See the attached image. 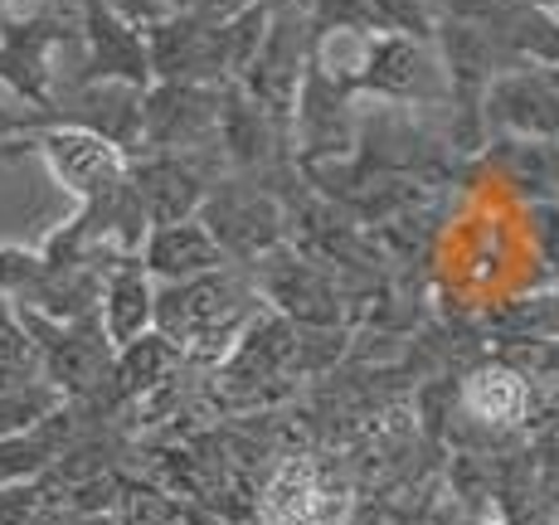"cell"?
<instances>
[{
	"instance_id": "1",
	"label": "cell",
	"mask_w": 559,
	"mask_h": 525,
	"mask_svg": "<svg viewBox=\"0 0 559 525\" xmlns=\"http://www.w3.org/2000/svg\"><path fill=\"white\" fill-rule=\"evenodd\" d=\"M263 297L243 267H214L186 283H156V326L186 366H219L263 317Z\"/></svg>"
},
{
	"instance_id": "2",
	"label": "cell",
	"mask_w": 559,
	"mask_h": 525,
	"mask_svg": "<svg viewBox=\"0 0 559 525\" xmlns=\"http://www.w3.org/2000/svg\"><path fill=\"white\" fill-rule=\"evenodd\" d=\"M249 283L258 287L263 307L273 317L293 321L302 331H341L350 317L346 307V287L336 283L331 267H321L317 259H307L293 243H277L273 253H263L258 263L243 267Z\"/></svg>"
},
{
	"instance_id": "3",
	"label": "cell",
	"mask_w": 559,
	"mask_h": 525,
	"mask_svg": "<svg viewBox=\"0 0 559 525\" xmlns=\"http://www.w3.org/2000/svg\"><path fill=\"white\" fill-rule=\"evenodd\" d=\"M195 219L210 229V239L219 243V253L229 267H249L263 253H273L277 243H287V205L277 190L258 186L243 176H219L204 195Z\"/></svg>"
},
{
	"instance_id": "4",
	"label": "cell",
	"mask_w": 559,
	"mask_h": 525,
	"mask_svg": "<svg viewBox=\"0 0 559 525\" xmlns=\"http://www.w3.org/2000/svg\"><path fill=\"white\" fill-rule=\"evenodd\" d=\"M29 341L39 356V380H49L63 399H93L112 374V341L103 336L98 317H79V321H49L20 307Z\"/></svg>"
},
{
	"instance_id": "5",
	"label": "cell",
	"mask_w": 559,
	"mask_h": 525,
	"mask_svg": "<svg viewBox=\"0 0 559 525\" xmlns=\"http://www.w3.org/2000/svg\"><path fill=\"white\" fill-rule=\"evenodd\" d=\"M307 39H311L307 5H267V35L239 79V88L249 93L273 122H283L287 132H293L297 88H302V79H307Z\"/></svg>"
},
{
	"instance_id": "6",
	"label": "cell",
	"mask_w": 559,
	"mask_h": 525,
	"mask_svg": "<svg viewBox=\"0 0 559 525\" xmlns=\"http://www.w3.org/2000/svg\"><path fill=\"white\" fill-rule=\"evenodd\" d=\"M356 98L394 103V107H448L453 88H448V69L438 59L433 39L370 35Z\"/></svg>"
},
{
	"instance_id": "7",
	"label": "cell",
	"mask_w": 559,
	"mask_h": 525,
	"mask_svg": "<svg viewBox=\"0 0 559 525\" xmlns=\"http://www.w3.org/2000/svg\"><path fill=\"white\" fill-rule=\"evenodd\" d=\"M219 176H229L219 152H195V156L142 152V156H127V186H132L146 224L195 219L204 195H210V186Z\"/></svg>"
},
{
	"instance_id": "8",
	"label": "cell",
	"mask_w": 559,
	"mask_h": 525,
	"mask_svg": "<svg viewBox=\"0 0 559 525\" xmlns=\"http://www.w3.org/2000/svg\"><path fill=\"white\" fill-rule=\"evenodd\" d=\"M219 88H210V83H146L142 152H219Z\"/></svg>"
},
{
	"instance_id": "9",
	"label": "cell",
	"mask_w": 559,
	"mask_h": 525,
	"mask_svg": "<svg viewBox=\"0 0 559 525\" xmlns=\"http://www.w3.org/2000/svg\"><path fill=\"white\" fill-rule=\"evenodd\" d=\"M146 35V63L152 83H229V49H224V25L195 15V10H170Z\"/></svg>"
},
{
	"instance_id": "10",
	"label": "cell",
	"mask_w": 559,
	"mask_h": 525,
	"mask_svg": "<svg viewBox=\"0 0 559 525\" xmlns=\"http://www.w3.org/2000/svg\"><path fill=\"white\" fill-rule=\"evenodd\" d=\"M481 127L501 142H559V83L545 69H507L481 88Z\"/></svg>"
},
{
	"instance_id": "11",
	"label": "cell",
	"mask_w": 559,
	"mask_h": 525,
	"mask_svg": "<svg viewBox=\"0 0 559 525\" xmlns=\"http://www.w3.org/2000/svg\"><path fill=\"white\" fill-rule=\"evenodd\" d=\"M29 152L45 156L49 176L79 205H88V200L107 195V190H117L127 180V156L112 142H103V136L83 132V127H63V122L35 127L29 132Z\"/></svg>"
},
{
	"instance_id": "12",
	"label": "cell",
	"mask_w": 559,
	"mask_h": 525,
	"mask_svg": "<svg viewBox=\"0 0 559 525\" xmlns=\"http://www.w3.org/2000/svg\"><path fill=\"white\" fill-rule=\"evenodd\" d=\"M83 79L136 83V88L152 83L142 25L117 15L107 0H79V73H73V83H83Z\"/></svg>"
},
{
	"instance_id": "13",
	"label": "cell",
	"mask_w": 559,
	"mask_h": 525,
	"mask_svg": "<svg viewBox=\"0 0 559 525\" xmlns=\"http://www.w3.org/2000/svg\"><path fill=\"white\" fill-rule=\"evenodd\" d=\"M142 93L146 88H136V83H112V79L69 83V88H59V98H53L45 127L49 122L83 127V132L112 142L122 156H136L142 152Z\"/></svg>"
},
{
	"instance_id": "14",
	"label": "cell",
	"mask_w": 559,
	"mask_h": 525,
	"mask_svg": "<svg viewBox=\"0 0 559 525\" xmlns=\"http://www.w3.org/2000/svg\"><path fill=\"white\" fill-rule=\"evenodd\" d=\"M98 326L103 336L117 346L146 336L156 326V277L142 267V259H117L103 273V293H98Z\"/></svg>"
},
{
	"instance_id": "15",
	"label": "cell",
	"mask_w": 559,
	"mask_h": 525,
	"mask_svg": "<svg viewBox=\"0 0 559 525\" xmlns=\"http://www.w3.org/2000/svg\"><path fill=\"white\" fill-rule=\"evenodd\" d=\"M142 267L156 283H186V277L214 273V267H229V259L219 253V243L210 239L200 219H176V224H152L136 249Z\"/></svg>"
},
{
	"instance_id": "16",
	"label": "cell",
	"mask_w": 559,
	"mask_h": 525,
	"mask_svg": "<svg viewBox=\"0 0 559 525\" xmlns=\"http://www.w3.org/2000/svg\"><path fill=\"white\" fill-rule=\"evenodd\" d=\"M457 404L487 428H511L531 409V384L507 366H477L457 384Z\"/></svg>"
},
{
	"instance_id": "17",
	"label": "cell",
	"mask_w": 559,
	"mask_h": 525,
	"mask_svg": "<svg viewBox=\"0 0 559 525\" xmlns=\"http://www.w3.org/2000/svg\"><path fill=\"white\" fill-rule=\"evenodd\" d=\"M59 404H63V394L53 390L49 380H39V374H29V380L0 390V438H15V433L39 428Z\"/></svg>"
},
{
	"instance_id": "18",
	"label": "cell",
	"mask_w": 559,
	"mask_h": 525,
	"mask_svg": "<svg viewBox=\"0 0 559 525\" xmlns=\"http://www.w3.org/2000/svg\"><path fill=\"white\" fill-rule=\"evenodd\" d=\"M45 277V259L35 249H20V243H0V297L20 302L29 287Z\"/></svg>"
},
{
	"instance_id": "19",
	"label": "cell",
	"mask_w": 559,
	"mask_h": 525,
	"mask_svg": "<svg viewBox=\"0 0 559 525\" xmlns=\"http://www.w3.org/2000/svg\"><path fill=\"white\" fill-rule=\"evenodd\" d=\"M0 366H15V370H35L39 374L35 341H29L25 321H20V307L10 302V297H0Z\"/></svg>"
},
{
	"instance_id": "20",
	"label": "cell",
	"mask_w": 559,
	"mask_h": 525,
	"mask_svg": "<svg viewBox=\"0 0 559 525\" xmlns=\"http://www.w3.org/2000/svg\"><path fill=\"white\" fill-rule=\"evenodd\" d=\"M45 481H10V487H0V525H25L29 511L45 501Z\"/></svg>"
},
{
	"instance_id": "21",
	"label": "cell",
	"mask_w": 559,
	"mask_h": 525,
	"mask_svg": "<svg viewBox=\"0 0 559 525\" xmlns=\"http://www.w3.org/2000/svg\"><path fill=\"white\" fill-rule=\"evenodd\" d=\"M433 20H481L497 10V0H424Z\"/></svg>"
},
{
	"instance_id": "22",
	"label": "cell",
	"mask_w": 559,
	"mask_h": 525,
	"mask_svg": "<svg viewBox=\"0 0 559 525\" xmlns=\"http://www.w3.org/2000/svg\"><path fill=\"white\" fill-rule=\"evenodd\" d=\"M107 5H112L117 15H127L132 25H142V29H146V25H156L160 15H170L166 0H107Z\"/></svg>"
},
{
	"instance_id": "23",
	"label": "cell",
	"mask_w": 559,
	"mask_h": 525,
	"mask_svg": "<svg viewBox=\"0 0 559 525\" xmlns=\"http://www.w3.org/2000/svg\"><path fill=\"white\" fill-rule=\"evenodd\" d=\"M249 5H258V0H190V10L204 20H214V25H224V20H234V15H243Z\"/></svg>"
},
{
	"instance_id": "24",
	"label": "cell",
	"mask_w": 559,
	"mask_h": 525,
	"mask_svg": "<svg viewBox=\"0 0 559 525\" xmlns=\"http://www.w3.org/2000/svg\"><path fill=\"white\" fill-rule=\"evenodd\" d=\"M25 525H73V516L63 511V501H53V497H45L35 511L25 516Z\"/></svg>"
},
{
	"instance_id": "25",
	"label": "cell",
	"mask_w": 559,
	"mask_h": 525,
	"mask_svg": "<svg viewBox=\"0 0 559 525\" xmlns=\"http://www.w3.org/2000/svg\"><path fill=\"white\" fill-rule=\"evenodd\" d=\"M0 132H5V136H25V132H29L25 117L10 112V107H5V93H0Z\"/></svg>"
},
{
	"instance_id": "26",
	"label": "cell",
	"mask_w": 559,
	"mask_h": 525,
	"mask_svg": "<svg viewBox=\"0 0 559 525\" xmlns=\"http://www.w3.org/2000/svg\"><path fill=\"white\" fill-rule=\"evenodd\" d=\"M25 152H29V132H25V136H5V132H0V160L25 156Z\"/></svg>"
},
{
	"instance_id": "27",
	"label": "cell",
	"mask_w": 559,
	"mask_h": 525,
	"mask_svg": "<svg viewBox=\"0 0 559 525\" xmlns=\"http://www.w3.org/2000/svg\"><path fill=\"white\" fill-rule=\"evenodd\" d=\"M35 370H15V366H0V390H10V384H20V380H29Z\"/></svg>"
},
{
	"instance_id": "28",
	"label": "cell",
	"mask_w": 559,
	"mask_h": 525,
	"mask_svg": "<svg viewBox=\"0 0 559 525\" xmlns=\"http://www.w3.org/2000/svg\"><path fill=\"white\" fill-rule=\"evenodd\" d=\"M73 525H117V511H103V516H73Z\"/></svg>"
},
{
	"instance_id": "29",
	"label": "cell",
	"mask_w": 559,
	"mask_h": 525,
	"mask_svg": "<svg viewBox=\"0 0 559 525\" xmlns=\"http://www.w3.org/2000/svg\"><path fill=\"white\" fill-rule=\"evenodd\" d=\"M307 525H346L341 516H326V521H307Z\"/></svg>"
},
{
	"instance_id": "30",
	"label": "cell",
	"mask_w": 559,
	"mask_h": 525,
	"mask_svg": "<svg viewBox=\"0 0 559 525\" xmlns=\"http://www.w3.org/2000/svg\"><path fill=\"white\" fill-rule=\"evenodd\" d=\"M166 5H170V10H190V0H166Z\"/></svg>"
},
{
	"instance_id": "31",
	"label": "cell",
	"mask_w": 559,
	"mask_h": 525,
	"mask_svg": "<svg viewBox=\"0 0 559 525\" xmlns=\"http://www.w3.org/2000/svg\"><path fill=\"white\" fill-rule=\"evenodd\" d=\"M555 160H559V142H555Z\"/></svg>"
}]
</instances>
